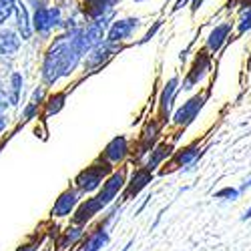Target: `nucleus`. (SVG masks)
<instances>
[{
	"label": "nucleus",
	"mask_w": 251,
	"mask_h": 251,
	"mask_svg": "<svg viewBox=\"0 0 251 251\" xmlns=\"http://www.w3.org/2000/svg\"><path fill=\"white\" fill-rule=\"evenodd\" d=\"M76 30L78 28H73L67 34L54 38V43L47 50L45 60H43V69H40L45 85L52 87L62 76L73 75L75 69L78 67L80 58L85 56V52H82V49L78 45Z\"/></svg>",
	"instance_id": "f257e3e1"
},
{
	"label": "nucleus",
	"mask_w": 251,
	"mask_h": 251,
	"mask_svg": "<svg viewBox=\"0 0 251 251\" xmlns=\"http://www.w3.org/2000/svg\"><path fill=\"white\" fill-rule=\"evenodd\" d=\"M111 169H113L111 163L100 159V163H95V165L87 167L85 171H80L76 175V179H75L78 193H93V191H97L99 187L102 185V181L111 175Z\"/></svg>",
	"instance_id": "f03ea898"
},
{
	"label": "nucleus",
	"mask_w": 251,
	"mask_h": 251,
	"mask_svg": "<svg viewBox=\"0 0 251 251\" xmlns=\"http://www.w3.org/2000/svg\"><path fill=\"white\" fill-rule=\"evenodd\" d=\"M62 23V10L60 6H45L38 4L34 8L32 16V30H36L40 36H49L52 28H58Z\"/></svg>",
	"instance_id": "7ed1b4c3"
},
{
	"label": "nucleus",
	"mask_w": 251,
	"mask_h": 251,
	"mask_svg": "<svg viewBox=\"0 0 251 251\" xmlns=\"http://www.w3.org/2000/svg\"><path fill=\"white\" fill-rule=\"evenodd\" d=\"M125 185H127V171L121 169V171L111 173L107 179L102 181V189L95 195L97 201H99V205L102 209H107L109 205H113L115 199L119 197V193L125 189Z\"/></svg>",
	"instance_id": "20e7f679"
},
{
	"label": "nucleus",
	"mask_w": 251,
	"mask_h": 251,
	"mask_svg": "<svg viewBox=\"0 0 251 251\" xmlns=\"http://www.w3.org/2000/svg\"><path fill=\"white\" fill-rule=\"evenodd\" d=\"M205 100H207L205 95H195V97H191L187 102H183V107H179V109L175 111L173 123L179 125V127H187V125H191V123L197 119L199 111L203 109Z\"/></svg>",
	"instance_id": "39448f33"
},
{
	"label": "nucleus",
	"mask_w": 251,
	"mask_h": 251,
	"mask_svg": "<svg viewBox=\"0 0 251 251\" xmlns=\"http://www.w3.org/2000/svg\"><path fill=\"white\" fill-rule=\"evenodd\" d=\"M141 26V20L139 18H121V20H115L111 25V28L107 30V38L109 43L117 45V43H123L135 34V30Z\"/></svg>",
	"instance_id": "423d86ee"
},
{
	"label": "nucleus",
	"mask_w": 251,
	"mask_h": 251,
	"mask_svg": "<svg viewBox=\"0 0 251 251\" xmlns=\"http://www.w3.org/2000/svg\"><path fill=\"white\" fill-rule=\"evenodd\" d=\"M127 155H129V141H127V137H125V135H117V137H113L107 143V147H104L100 159L111 163V165H117V163H121Z\"/></svg>",
	"instance_id": "0eeeda50"
},
{
	"label": "nucleus",
	"mask_w": 251,
	"mask_h": 251,
	"mask_svg": "<svg viewBox=\"0 0 251 251\" xmlns=\"http://www.w3.org/2000/svg\"><path fill=\"white\" fill-rule=\"evenodd\" d=\"M78 205V191L76 189H67L58 195V199L54 201L50 215L52 217H69L75 213V209Z\"/></svg>",
	"instance_id": "6e6552de"
},
{
	"label": "nucleus",
	"mask_w": 251,
	"mask_h": 251,
	"mask_svg": "<svg viewBox=\"0 0 251 251\" xmlns=\"http://www.w3.org/2000/svg\"><path fill=\"white\" fill-rule=\"evenodd\" d=\"M117 2L119 0H85V12L91 20H102V23L109 25Z\"/></svg>",
	"instance_id": "1a4fd4ad"
},
{
	"label": "nucleus",
	"mask_w": 251,
	"mask_h": 251,
	"mask_svg": "<svg viewBox=\"0 0 251 251\" xmlns=\"http://www.w3.org/2000/svg\"><path fill=\"white\" fill-rule=\"evenodd\" d=\"M117 49H115V45L113 43H109V40H100L99 45H95L87 54V60H85V69H97V67H100L104 60L107 58H111L113 56V52H115Z\"/></svg>",
	"instance_id": "9d476101"
},
{
	"label": "nucleus",
	"mask_w": 251,
	"mask_h": 251,
	"mask_svg": "<svg viewBox=\"0 0 251 251\" xmlns=\"http://www.w3.org/2000/svg\"><path fill=\"white\" fill-rule=\"evenodd\" d=\"M179 91V76H171L169 80L165 82V87L161 91V97H159V109H161V117L167 121L171 115V109H173V100H175V95Z\"/></svg>",
	"instance_id": "9b49d317"
},
{
	"label": "nucleus",
	"mask_w": 251,
	"mask_h": 251,
	"mask_svg": "<svg viewBox=\"0 0 251 251\" xmlns=\"http://www.w3.org/2000/svg\"><path fill=\"white\" fill-rule=\"evenodd\" d=\"M209 69H211V58H209L205 52H201V54L195 58L189 75H187V78H185V82H183V89H185V91H191V89L197 85V82L207 75Z\"/></svg>",
	"instance_id": "f8f14e48"
},
{
	"label": "nucleus",
	"mask_w": 251,
	"mask_h": 251,
	"mask_svg": "<svg viewBox=\"0 0 251 251\" xmlns=\"http://www.w3.org/2000/svg\"><path fill=\"white\" fill-rule=\"evenodd\" d=\"M102 211V207L99 205V201H97V197H91V199H87V201H82L80 205H76V209H75V215H73V221H75V225H87L97 213H100Z\"/></svg>",
	"instance_id": "ddd939ff"
},
{
	"label": "nucleus",
	"mask_w": 251,
	"mask_h": 251,
	"mask_svg": "<svg viewBox=\"0 0 251 251\" xmlns=\"http://www.w3.org/2000/svg\"><path fill=\"white\" fill-rule=\"evenodd\" d=\"M201 157H203V149H199L197 145H191V147L181 149L175 155V163H177V167H181V169H183V173H189V171H193L197 167Z\"/></svg>",
	"instance_id": "4468645a"
},
{
	"label": "nucleus",
	"mask_w": 251,
	"mask_h": 251,
	"mask_svg": "<svg viewBox=\"0 0 251 251\" xmlns=\"http://www.w3.org/2000/svg\"><path fill=\"white\" fill-rule=\"evenodd\" d=\"M109 241H111L109 229H107V227H102V225H99L97 229H93V231L87 235V239L82 241L80 251H100Z\"/></svg>",
	"instance_id": "2eb2a0df"
},
{
	"label": "nucleus",
	"mask_w": 251,
	"mask_h": 251,
	"mask_svg": "<svg viewBox=\"0 0 251 251\" xmlns=\"http://www.w3.org/2000/svg\"><path fill=\"white\" fill-rule=\"evenodd\" d=\"M153 181V173L149 171V169H139V171H135V175H133V179L125 185L127 187V193H125V199H133V197H137L145 187H147L149 183Z\"/></svg>",
	"instance_id": "dca6fc26"
},
{
	"label": "nucleus",
	"mask_w": 251,
	"mask_h": 251,
	"mask_svg": "<svg viewBox=\"0 0 251 251\" xmlns=\"http://www.w3.org/2000/svg\"><path fill=\"white\" fill-rule=\"evenodd\" d=\"M16 16V30H18V36L23 40H28L32 36V25H30V16H28V10H26V4H23L20 0H16L14 4V12Z\"/></svg>",
	"instance_id": "f3484780"
},
{
	"label": "nucleus",
	"mask_w": 251,
	"mask_h": 251,
	"mask_svg": "<svg viewBox=\"0 0 251 251\" xmlns=\"http://www.w3.org/2000/svg\"><path fill=\"white\" fill-rule=\"evenodd\" d=\"M229 34H231V23H221V25H217L211 32H209V36H207V50L217 52V50L225 45V40L229 38Z\"/></svg>",
	"instance_id": "a211bd4d"
},
{
	"label": "nucleus",
	"mask_w": 251,
	"mask_h": 251,
	"mask_svg": "<svg viewBox=\"0 0 251 251\" xmlns=\"http://www.w3.org/2000/svg\"><path fill=\"white\" fill-rule=\"evenodd\" d=\"M157 137H159V125H157V123H149L147 129L143 131L141 141H139V151H137V157H139V159L145 157V155H147V153L153 149Z\"/></svg>",
	"instance_id": "6ab92c4d"
},
{
	"label": "nucleus",
	"mask_w": 251,
	"mask_h": 251,
	"mask_svg": "<svg viewBox=\"0 0 251 251\" xmlns=\"http://www.w3.org/2000/svg\"><path fill=\"white\" fill-rule=\"evenodd\" d=\"M20 38L14 30H0V54H8V56H12V54H16L18 52V49H20Z\"/></svg>",
	"instance_id": "aec40b11"
},
{
	"label": "nucleus",
	"mask_w": 251,
	"mask_h": 251,
	"mask_svg": "<svg viewBox=\"0 0 251 251\" xmlns=\"http://www.w3.org/2000/svg\"><path fill=\"white\" fill-rule=\"evenodd\" d=\"M171 151H173V147L171 145H167V143H163V145H157V147H153L149 153V159H147V165H145V169H149L151 173L157 169V167L165 161V159H169V155H171Z\"/></svg>",
	"instance_id": "412c9836"
},
{
	"label": "nucleus",
	"mask_w": 251,
	"mask_h": 251,
	"mask_svg": "<svg viewBox=\"0 0 251 251\" xmlns=\"http://www.w3.org/2000/svg\"><path fill=\"white\" fill-rule=\"evenodd\" d=\"M82 235H85V225H75V227H69L67 231L62 233V237H60V241H58L56 249H58V251H67L71 245H75L76 241H80V239H82Z\"/></svg>",
	"instance_id": "4be33fe9"
},
{
	"label": "nucleus",
	"mask_w": 251,
	"mask_h": 251,
	"mask_svg": "<svg viewBox=\"0 0 251 251\" xmlns=\"http://www.w3.org/2000/svg\"><path fill=\"white\" fill-rule=\"evenodd\" d=\"M65 99H67V93H54L49 100H47V117H52L56 115L62 107H65Z\"/></svg>",
	"instance_id": "5701e85b"
},
{
	"label": "nucleus",
	"mask_w": 251,
	"mask_h": 251,
	"mask_svg": "<svg viewBox=\"0 0 251 251\" xmlns=\"http://www.w3.org/2000/svg\"><path fill=\"white\" fill-rule=\"evenodd\" d=\"M20 91H23V75L12 73V76H10V104H18Z\"/></svg>",
	"instance_id": "b1692460"
},
{
	"label": "nucleus",
	"mask_w": 251,
	"mask_h": 251,
	"mask_svg": "<svg viewBox=\"0 0 251 251\" xmlns=\"http://www.w3.org/2000/svg\"><path fill=\"white\" fill-rule=\"evenodd\" d=\"M16 0H0V25H4L14 12Z\"/></svg>",
	"instance_id": "393cba45"
},
{
	"label": "nucleus",
	"mask_w": 251,
	"mask_h": 251,
	"mask_svg": "<svg viewBox=\"0 0 251 251\" xmlns=\"http://www.w3.org/2000/svg\"><path fill=\"white\" fill-rule=\"evenodd\" d=\"M239 189H233V187H223L221 191L215 193V199H225V201H235L239 199Z\"/></svg>",
	"instance_id": "a878e982"
},
{
	"label": "nucleus",
	"mask_w": 251,
	"mask_h": 251,
	"mask_svg": "<svg viewBox=\"0 0 251 251\" xmlns=\"http://www.w3.org/2000/svg\"><path fill=\"white\" fill-rule=\"evenodd\" d=\"M249 28H251V6H247V8L241 10V18H239V26H237V30L243 34V32H247Z\"/></svg>",
	"instance_id": "bb28decb"
},
{
	"label": "nucleus",
	"mask_w": 251,
	"mask_h": 251,
	"mask_svg": "<svg viewBox=\"0 0 251 251\" xmlns=\"http://www.w3.org/2000/svg\"><path fill=\"white\" fill-rule=\"evenodd\" d=\"M38 113V104H32V102H28V107L25 109V113H23V119L25 121H30V119H34V115Z\"/></svg>",
	"instance_id": "cd10ccee"
},
{
	"label": "nucleus",
	"mask_w": 251,
	"mask_h": 251,
	"mask_svg": "<svg viewBox=\"0 0 251 251\" xmlns=\"http://www.w3.org/2000/svg\"><path fill=\"white\" fill-rule=\"evenodd\" d=\"M159 26H161V20H157V23H155V26H153V28H151V30H149L147 34H145V38L141 40V43H147V40H151V38L155 36V32L159 30Z\"/></svg>",
	"instance_id": "c85d7f7f"
},
{
	"label": "nucleus",
	"mask_w": 251,
	"mask_h": 251,
	"mask_svg": "<svg viewBox=\"0 0 251 251\" xmlns=\"http://www.w3.org/2000/svg\"><path fill=\"white\" fill-rule=\"evenodd\" d=\"M16 251H36V243H25V245L16 247Z\"/></svg>",
	"instance_id": "c756f323"
},
{
	"label": "nucleus",
	"mask_w": 251,
	"mask_h": 251,
	"mask_svg": "<svg viewBox=\"0 0 251 251\" xmlns=\"http://www.w3.org/2000/svg\"><path fill=\"white\" fill-rule=\"evenodd\" d=\"M247 189H251V177H249V179H245V181L241 183V187H239V193H245Z\"/></svg>",
	"instance_id": "7c9ffc66"
},
{
	"label": "nucleus",
	"mask_w": 251,
	"mask_h": 251,
	"mask_svg": "<svg viewBox=\"0 0 251 251\" xmlns=\"http://www.w3.org/2000/svg\"><path fill=\"white\" fill-rule=\"evenodd\" d=\"M6 107H8V100H6V97L2 93H0V111H4Z\"/></svg>",
	"instance_id": "2f4dec72"
},
{
	"label": "nucleus",
	"mask_w": 251,
	"mask_h": 251,
	"mask_svg": "<svg viewBox=\"0 0 251 251\" xmlns=\"http://www.w3.org/2000/svg\"><path fill=\"white\" fill-rule=\"evenodd\" d=\"M6 123H8V121H6V117H4V115H0V133H2V131L6 129Z\"/></svg>",
	"instance_id": "473e14b6"
},
{
	"label": "nucleus",
	"mask_w": 251,
	"mask_h": 251,
	"mask_svg": "<svg viewBox=\"0 0 251 251\" xmlns=\"http://www.w3.org/2000/svg\"><path fill=\"white\" fill-rule=\"evenodd\" d=\"M247 219H251V207H249L247 211H245V213L241 215V221H247Z\"/></svg>",
	"instance_id": "72a5a7b5"
},
{
	"label": "nucleus",
	"mask_w": 251,
	"mask_h": 251,
	"mask_svg": "<svg viewBox=\"0 0 251 251\" xmlns=\"http://www.w3.org/2000/svg\"><path fill=\"white\" fill-rule=\"evenodd\" d=\"M131 247H133V239H131V241H129V243H127V245H125V247H123V249H121V251H129V249H131Z\"/></svg>",
	"instance_id": "f704fd0d"
},
{
	"label": "nucleus",
	"mask_w": 251,
	"mask_h": 251,
	"mask_svg": "<svg viewBox=\"0 0 251 251\" xmlns=\"http://www.w3.org/2000/svg\"><path fill=\"white\" fill-rule=\"evenodd\" d=\"M203 2V0H193V10H197L199 8V4Z\"/></svg>",
	"instance_id": "c9c22d12"
}]
</instances>
